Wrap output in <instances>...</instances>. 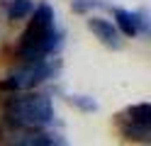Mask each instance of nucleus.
Here are the masks:
<instances>
[{"label": "nucleus", "mask_w": 151, "mask_h": 146, "mask_svg": "<svg viewBox=\"0 0 151 146\" xmlns=\"http://www.w3.org/2000/svg\"><path fill=\"white\" fill-rule=\"evenodd\" d=\"M122 134L127 139H134V141H149V127H139V124H122Z\"/></svg>", "instance_id": "nucleus-9"}, {"label": "nucleus", "mask_w": 151, "mask_h": 146, "mask_svg": "<svg viewBox=\"0 0 151 146\" xmlns=\"http://www.w3.org/2000/svg\"><path fill=\"white\" fill-rule=\"evenodd\" d=\"M66 100H68L71 105H76L78 110H83V112H95V110H98V102L93 100V97H88V95H76V93H71Z\"/></svg>", "instance_id": "nucleus-10"}, {"label": "nucleus", "mask_w": 151, "mask_h": 146, "mask_svg": "<svg viewBox=\"0 0 151 146\" xmlns=\"http://www.w3.org/2000/svg\"><path fill=\"white\" fill-rule=\"evenodd\" d=\"M127 119L129 124H139V127H151V105L149 102H139L127 110Z\"/></svg>", "instance_id": "nucleus-7"}, {"label": "nucleus", "mask_w": 151, "mask_h": 146, "mask_svg": "<svg viewBox=\"0 0 151 146\" xmlns=\"http://www.w3.org/2000/svg\"><path fill=\"white\" fill-rule=\"evenodd\" d=\"M32 10H34L32 0H12L10 7H7V17H10V19H22V17L29 15Z\"/></svg>", "instance_id": "nucleus-8"}, {"label": "nucleus", "mask_w": 151, "mask_h": 146, "mask_svg": "<svg viewBox=\"0 0 151 146\" xmlns=\"http://www.w3.org/2000/svg\"><path fill=\"white\" fill-rule=\"evenodd\" d=\"M112 17H115V29L124 37H137V34H146V15L144 12H132L124 7H112Z\"/></svg>", "instance_id": "nucleus-4"}, {"label": "nucleus", "mask_w": 151, "mask_h": 146, "mask_svg": "<svg viewBox=\"0 0 151 146\" xmlns=\"http://www.w3.org/2000/svg\"><path fill=\"white\" fill-rule=\"evenodd\" d=\"M102 3L100 0H73V7L78 10V12H86V10H90V7H100Z\"/></svg>", "instance_id": "nucleus-11"}, {"label": "nucleus", "mask_w": 151, "mask_h": 146, "mask_svg": "<svg viewBox=\"0 0 151 146\" xmlns=\"http://www.w3.org/2000/svg\"><path fill=\"white\" fill-rule=\"evenodd\" d=\"M7 146H66V144L42 129H20L10 136Z\"/></svg>", "instance_id": "nucleus-5"}, {"label": "nucleus", "mask_w": 151, "mask_h": 146, "mask_svg": "<svg viewBox=\"0 0 151 146\" xmlns=\"http://www.w3.org/2000/svg\"><path fill=\"white\" fill-rule=\"evenodd\" d=\"M88 29H90V32L95 34V37H98L105 46H110V49H119V46H122L119 32L115 29V24H112L110 19H102V17H90V19H88Z\"/></svg>", "instance_id": "nucleus-6"}, {"label": "nucleus", "mask_w": 151, "mask_h": 146, "mask_svg": "<svg viewBox=\"0 0 151 146\" xmlns=\"http://www.w3.org/2000/svg\"><path fill=\"white\" fill-rule=\"evenodd\" d=\"M59 44H61V32L56 29V17L51 5L49 3L37 5L32 22L22 32L20 46H17L20 58L22 61H46V56L56 51Z\"/></svg>", "instance_id": "nucleus-1"}, {"label": "nucleus", "mask_w": 151, "mask_h": 146, "mask_svg": "<svg viewBox=\"0 0 151 146\" xmlns=\"http://www.w3.org/2000/svg\"><path fill=\"white\" fill-rule=\"evenodd\" d=\"M49 73H51L49 61H24L22 66H17L15 71H10L0 81V88L12 90V93H22V90H29V88L39 85L42 81H46Z\"/></svg>", "instance_id": "nucleus-3"}, {"label": "nucleus", "mask_w": 151, "mask_h": 146, "mask_svg": "<svg viewBox=\"0 0 151 146\" xmlns=\"http://www.w3.org/2000/svg\"><path fill=\"white\" fill-rule=\"evenodd\" d=\"M5 114L20 129H44L54 122V105L46 95L12 97L5 107Z\"/></svg>", "instance_id": "nucleus-2"}]
</instances>
